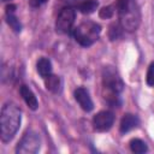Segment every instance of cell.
Listing matches in <instances>:
<instances>
[{"label":"cell","mask_w":154,"mask_h":154,"mask_svg":"<svg viewBox=\"0 0 154 154\" xmlns=\"http://www.w3.org/2000/svg\"><path fill=\"white\" fill-rule=\"evenodd\" d=\"M75 18H76V12L72 7H64L57 18L55 22V28L57 31L61 32V34H66L72 29V25L75 23Z\"/></svg>","instance_id":"8992f818"},{"label":"cell","mask_w":154,"mask_h":154,"mask_svg":"<svg viewBox=\"0 0 154 154\" xmlns=\"http://www.w3.org/2000/svg\"><path fill=\"white\" fill-rule=\"evenodd\" d=\"M147 84L148 85H154V63H152L148 67L147 71Z\"/></svg>","instance_id":"2e32d148"},{"label":"cell","mask_w":154,"mask_h":154,"mask_svg":"<svg viewBox=\"0 0 154 154\" xmlns=\"http://www.w3.org/2000/svg\"><path fill=\"white\" fill-rule=\"evenodd\" d=\"M19 93L23 97V100L25 101V103L31 108V109H36L38 107V102H37V99L35 96V94L32 93V90L28 87V85H22L20 89H19Z\"/></svg>","instance_id":"9c48e42d"},{"label":"cell","mask_w":154,"mask_h":154,"mask_svg":"<svg viewBox=\"0 0 154 154\" xmlns=\"http://www.w3.org/2000/svg\"><path fill=\"white\" fill-rule=\"evenodd\" d=\"M118 8L122 17V23L128 30H134L138 23V13L135 10L134 5L129 0H119Z\"/></svg>","instance_id":"3957f363"},{"label":"cell","mask_w":154,"mask_h":154,"mask_svg":"<svg viewBox=\"0 0 154 154\" xmlns=\"http://www.w3.org/2000/svg\"><path fill=\"white\" fill-rule=\"evenodd\" d=\"M138 124H140V119L137 118V116L128 113V114H125L122 118V122H120V131L122 132H129L132 129H135Z\"/></svg>","instance_id":"30bf717a"},{"label":"cell","mask_w":154,"mask_h":154,"mask_svg":"<svg viewBox=\"0 0 154 154\" xmlns=\"http://www.w3.org/2000/svg\"><path fill=\"white\" fill-rule=\"evenodd\" d=\"M2 1H10V0H2Z\"/></svg>","instance_id":"d6986e66"},{"label":"cell","mask_w":154,"mask_h":154,"mask_svg":"<svg viewBox=\"0 0 154 154\" xmlns=\"http://www.w3.org/2000/svg\"><path fill=\"white\" fill-rule=\"evenodd\" d=\"M130 148H131V150H132L134 153H138V154L146 153V152L148 150V147H147L146 142H143V141L140 140V138H134V140H131V141H130Z\"/></svg>","instance_id":"4fadbf2b"},{"label":"cell","mask_w":154,"mask_h":154,"mask_svg":"<svg viewBox=\"0 0 154 154\" xmlns=\"http://www.w3.org/2000/svg\"><path fill=\"white\" fill-rule=\"evenodd\" d=\"M46 78V87L48 90L53 91V93H57L60 90V79L59 77L54 76V75H49Z\"/></svg>","instance_id":"7c38bea8"},{"label":"cell","mask_w":154,"mask_h":154,"mask_svg":"<svg viewBox=\"0 0 154 154\" xmlns=\"http://www.w3.org/2000/svg\"><path fill=\"white\" fill-rule=\"evenodd\" d=\"M47 0H31V5L32 6H40V5H42L43 2H46Z\"/></svg>","instance_id":"ac0fdd59"},{"label":"cell","mask_w":154,"mask_h":154,"mask_svg":"<svg viewBox=\"0 0 154 154\" xmlns=\"http://www.w3.org/2000/svg\"><path fill=\"white\" fill-rule=\"evenodd\" d=\"M101 28L99 24L94 22H83L73 30V36L79 45L88 47L97 40Z\"/></svg>","instance_id":"7a4b0ae2"},{"label":"cell","mask_w":154,"mask_h":154,"mask_svg":"<svg viewBox=\"0 0 154 154\" xmlns=\"http://www.w3.org/2000/svg\"><path fill=\"white\" fill-rule=\"evenodd\" d=\"M96 7H97L96 0H83L78 6L82 13H91L96 10Z\"/></svg>","instance_id":"5bb4252c"},{"label":"cell","mask_w":154,"mask_h":154,"mask_svg":"<svg viewBox=\"0 0 154 154\" xmlns=\"http://www.w3.org/2000/svg\"><path fill=\"white\" fill-rule=\"evenodd\" d=\"M40 144H41V141H40L38 134H36L32 130H29L23 135V137L18 142L16 152L19 154H32L38 152Z\"/></svg>","instance_id":"277c9868"},{"label":"cell","mask_w":154,"mask_h":154,"mask_svg":"<svg viewBox=\"0 0 154 154\" xmlns=\"http://www.w3.org/2000/svg\"><path fill=\"white\" fill-rule=\"evenodd\" d=\"M6 16H7V23H8V25H10L14 31H17V32L20 31L22 25H20L18 18L14 16V13H6Z\"/></svg>","instance_id":"9a60e30c"},{"label":"cell","mask_w":154,"mask_h":154,"mask_svg":"<svg viewBox=\"0 0 154 154\" xmlns=\"http://www.w3.org/2000/svg\"><path fill=\"white\" fill-rule=\"evenodd\" d=\"M102 81H103V85L109 89L113 94H118L123 90L124 88V83L119 76V73L112 67V66H107L103 69L102 71Z\"/></svg>","instance_id":"5b68a950"},{"label":"cell","mask_w":154,"mask_h":154,"mask_svg":"<svg viewBox=\"0 0 154 154\" xmlns=\"http://www.w3.org/2000/svg\"><path fill=\"white\" fill-rule=\"evenodd\" d=\"M22 119L20 109L12 102L4 105L0 116V128H1V140L8 142L13 138L16 132L19 129Z\"/></svg>","instance_id":"6da1fadb"},{"label":"cell","mask_w":154,"mask_h":154,"mask_svg":"<svg viewBox=\"0 0 154 154\" xmlns=\"http://www.w3.org/2000/svg\"><path fill=\"white\" fill-rule=\"evenodd\" d=\"M75 99L84 111L89 112V111L93 109V107H94L93 106V101H91V99L89 96V93H88V90L85 88H83V87L77 88L75 90Z\"/></svg>","instance_id":"ba28073f"},{"label":"cell","mask_w":154,"mask_h":154,"mask_svg":"<svg viewBox=\"0 0 154 154\" xmlns=\"http://www.w3.org/2000/svg\"><path fill=\"white\" fill-rule=\"evenodd\" d=\"M113 122H114V116L109 111H101L93 119L94 126L99 131H106L111 129V126L113 125Z\"/></svg>","instance_id":"52a82bcc"},{"label":"cell","mask_w":154,"mask_h":154,"mask_svg":"<svg viewBox=\"0 0 154 154\" xmlns=\"http://www.w3.org/2000/svg\"><path fill=\"white\" fill-rule=\"evenodd\" d=\"M37 72L42 76V77H47L52 73V63L49 59L47 58H41L37 61Z\"/></svg>","instance_id":"8fae6325"},{"label":"cell","mask_w":154,"mask_h":154,"mask_svg":"<svg viewBox=\"0 0 154 154\" xmlns=\"http://www.w3.org/2000/svg\"><path fill=\"white\" fill-rule=\"evenodd\" d=\"M112 14H113V10L111 6L103 7L100 11V17H102V18H109V17H112Z\"/></svg>","instance_id":"e0dca14e"}]
</instances>
